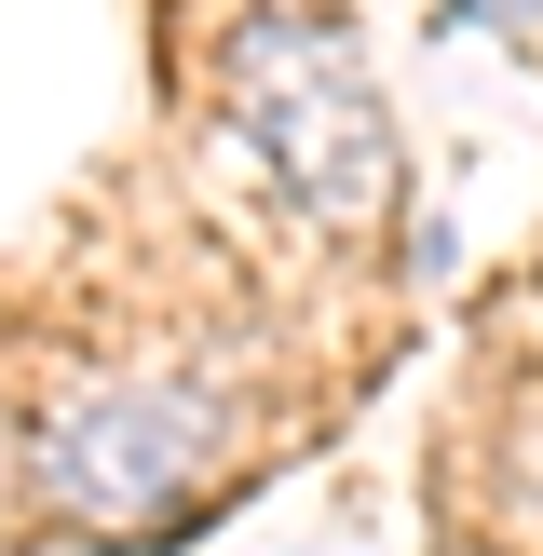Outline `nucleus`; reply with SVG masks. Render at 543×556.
<instances>
[{"label":"nucleus","mask_w":543,"mask_h":556,"mask_svg":"<svg viewBox=\"0 0 543 556\" xmlns=\"http://www.w3.org/2000/svg\"><path fill=\"white\" fill-rule=\"evenodd\" d=\"M231 123L258 136V163L299 190L313 217H380L394 204V123H380L367 68L326 14H258L231 41Z\"/></svg>","instance_id":"obj_1"},{"label":"nucleus","mask_w":543,"mask_h":556,"mask_svg":"<svg viewBox=\"0 0 543 556\" xmlns=\"http://www.w3.org/2000/svg\"><path fill=\"white\" fill-rule=\"evenodd\" d=\"M27 462H41V489L81 516V530L123 543V530H163V516L204 489V462H217V407H204V394H163V380H109V394L41 407Z\"/></svg>","instance_id":"obj_2"}]
</instances>
